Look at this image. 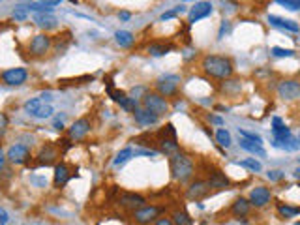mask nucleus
<instances>
[{
    "label": "nucleus",
    "instance_id": "f257e3e1",
    "mask_svg": "<svg viewBox=\"0 0 300 225\" xmlns=\"http://www.w3.org/2000/svg\"><path fill=\"white\" fill-rule=\"evenodd\" d=\"M201 68L206 75L214 77V79H229L233 75V62L227 57H220V55H210L204 57Z\"/></svg>",
    "mask_w": 300,
    "mask_h": 225
},
{
    "label": "nucleus",
    "instance_id": "f03ea898",
    "mask_svg": "<svg viewBox=\"0 0 300 225\" xmlns=\"http://www.w3.org/2000/svg\"><path fill=\"white\" fill-rule=\"evenodd\" d=\"M171 173L173 178L179 180V182H188L195 173V167L193 162L184 154H175L171 158Z\"/></svg>",
    "mask_w": 300,
    "mask_h": 225
},
{
    "label": "nucleus",
    "instance_id": "7ed1b4c3",
    "mask_svg": "<svg viewBox=\"0 0 300 225\" xmlns=\"http://www.w3.org/2000/svg\"><path fill=\"white\" fill-rule=\"evenodd\" d=\"M143 107L146 111L154 113L156 117H161V115H165L169 111L167 100L161 94H158V92H146L143 96Z\"/></svg>",
    "mask_w": 300,
    "mask_h": 225
},
{
    "label": "nucleus",
    "instance_id": "20e7f679",
    "mask_svg": "<svg viewBox=\"0 0 300 225\" xmlns=\"http://www.w3.org/2000/svg\"><path fill=\"white\" fill-rule=\"evenodd\" d=\"M160 148H161V152L171 154V156H175L177 152H179L177 133H175L173 124H167V126H165V130L160 133Z\"/></svg>",
    "mask_w": 300,
    "mask_h": 225
},
{
    "label": "nucleus",
    "instance_id": "39448f33",
    "mask_svg": "<svg viewBox=\"0 0 300 225\" xmlns=\"http://www.w3.org/2000/svg\"><path fill=\"white\" fill-rule=\"evenodd\" d=\"M160 208L158 206H141V208H137V210H133V220H135V224L139 225H150L152 222H156V218L160 216Z\"/></svg>",
    "mask_w": 300,
    "mask_h": 225
},
{
    "label": "nucleus",
    "instance_id": "423d86ee",
    "mask_svg": "<svg viewBox=\"0 0 300 225\" xmlns=\"http://www.w3.org/2000/svg\"><path fill=\"white\" fill-rule=\"evenodd\" d=\"M119 205L122 208H126V210H137V208H141L146 205L143 195H139V193H130V191H122L119 195Z\"/></svg>",
    "mask_w": 300,
    "mask_h": 225
},
{
    "label": "nucleus",
    "instance_id": "0eeeda50",
    "mask_svg": "<svg viewBox=\"0 0 300 225\" xmlns=\"http://www.w3.org/2000/svg\"><path fill=\"white\" fill-rule=\"evenodd\" d=\"M179 83H180V79L177 75H163V77H160L156 81L158 94L173 96L177 92V88H179Z\"/></svg>",
    "mask_w": 300,
    "mask_h": 225
},
{
    "label": "nucleus",
    "instance_id": "6e6552de",
    "mask_svg": "<svg viewBox=\"0 0 300 225\" xmlns=\"http://www.w3.org/2000/svg\"><path fill=\"white\" fill-rule=\"evenodd\" d=\"M6 158H8V162L13 164V165H23V164H26L30 160V150L24 144H13L12 148L8 150Z\"/></svg>",
    "mask_w": 300,
    "mask_h": 225
},
{
    "label": "nucleus",
    "instance_id": "1a4fd4ad",
    "mask_svg": "<svg viewBox=\"0 0 300 225\" xmlns=\"http://www.w3.org/2000/svg\"><path fill=\"white\" fill-rule=\"evenodd\" d=\"M26 77H28V73H26L24 68H12V70H6L2 73V81L6 84H10V86L23 84L26 81Z\"/></svg>",
    "mask_w": 300,
    "mask_h": 225
},
{
    "label": "nucleus",
    "instance_id": "9d476101",
    "mask_svg": "<svg viewBox=\"0 0 300 225\" xmlns=\"http://www.w3.org/2000/svg\"><path fill=\"white\" fill-rule=\"evenodd\" d=\"M278 94L283 100H297L300 96V83L299 81H281L278 84Z\"/></svg>",
    "mask_w": 300,
    "mask_h": 225
},
{
    "label": "nucleus",
    "instance_id": "9b49d317",
    "mask_svg": "<svg viewBox=\"0 0 300 225\" xmlns=\"http://www.w3.org/2000/svg\"><path fill=\"white\" fill-rule=\"evenodd\" d=\"M51 47V38L45 34H38L32 38V41H30V53L34 55V57H41V55H45Z\"/></svg>",
    "mask_w": 300,
    "mask_h": 225
},
{
    "label": "nucleus",
    "instance_id": "f8f14e48",
    "mask_svg": "<svg viewBox=\"0 0 300 225\" xmlns=\"http://www.w3.org/2000/svg\"><path fill=\"white\" fill-rule=\"evenodd\" d=\"M270 197H272V195H270V190H268V188L257 186V188H253L252 193H250V205L261 208V206H264L266 203L270 201Z\"/></svg>",
    "mask_w": 300,
    "mask_h": 225
},
{
    "label": "nucleus",
    "instance_id": "ddd939ff",
    "mask_svg": "<svg viewBox=\"0 0 300 225\" xmlns=\"http://www.w3.org/2000/svg\"><path fill=\"white\" fill-rule=\"evenodd\" d=\"M90 131V120L88 119H79L75 120L72 124V128H70V139H73V141H79V139H83L84 135Z\"/></svg>",
    "mask_w": 300,
    "mask_h": 225
},
{
    "label": "nucleus",
    "instance_id": "4468645a",
    "mask_svg": "<svg viewBox=\"0 0 300 225\" xmlns=\"http://www.w3.org/2000/svg\"><path fill=\"white\" fill-rule=\"evenodd\" d=\"M208 193H210V186H208V182H203V180H199V182H193L192 186L188 188V191H186L188 199H195V201H199V199H204Z\"/></svg>",
    "mask_w": 300,
    "mask_h": 225
},
{
    "label": "nucleus",
    "instance_id": "2eb2a0df",
    "mask_svg": "<svg viewBox=\"0 0 300 225\" xmlns=\"http://www.w3.org/2000/svg\"><path fill=\"white\" fill-rule=\"evenodd\" d=\"M109 96H111L122 109H126V111H130V113H133V111L137 109V103L133 102V98H128L122 90H113V88H109Z\"/></svg>",
    "mask_w": 300,
    "mask_h": 225
},
{
    "label": "nucleus",
    "instance_id": "dca6fc26",
    "mask_svg": "<svg viewBox=\"0 0 300 225\" xmlns=\"http://www.w3.org/2000/svg\"><path fill=\"white\" fill-rule=\"evenodd\" d=\"M210 13H212V4L210 2H197L190 10V23H195V21L203 19Z\"/></svg>",
    "mask_w": 300,
    "mask_h": 225
},
{
    "label": "nucleus",
    "instance_id": "f3484780",
    "mask_svg": "<svg viewBox=\"0 0 300 225\" xmlns=\"http://www.w3.org/2000/svg\"><path fill=\"white\" fill-rule=\"evenodd\" d=\"M268 23L278 26V28H285V30H291V32H299L300 26L299 23L291 21V19H283V17H278V15H268Z\"/></svg>",
    "mask_w": 300,
    "mask_h": 225
},
{
    "label": "nucleus",
    "instance_id": "a211bd4d",
    "mask_svg": "<svg viewBox=\"0 0 300 225\" xmlns=\"http://www.w3.org/2000/svg\"><path fill=\"white\" fill-rule=\"evenodd\" d=\"M133 115H135V120L141 124V126H150V124H156L158 119L160 117H156L154 113H150V111H146V109H135L133 111Z\"/></svg>",
    "mask_w": 300,
    "mask_h": 225
},
{
    "label": "nucleus",
    "instance_id": "6ab92c4d",
    "mask_svg": "<svg viewBox=\"0 0 300 225\" xmlns=\"http://www.w3.org/2000/svg\"><path fill=\"white\" fill-rule=\"evenodd\" d=\"M70 169L68 167L64 165V164H60V165H57L55 167V186L57 188H62L68 180H70Z\"/></svg>",
    "mask_w": 300,
    "mask_h": 225
},
{
    "label": "nucleus",
    "instance_id": "aec40b11",
    "mask_svg": "<svg viewBox=\"0 0 300 225\" xmlns=\"http://www.w3.org/2000/svg\"><path fill=\"white\" fill-rule=\"evenodd\" d=\"M208 186L210 188H216V190H225V188H229V180L223 173L216 171V173H212L210 178H208Z\"/></svg>",
    "mask_w": 300,
    "mask_h": 225
},
{
    "label": "nucleus",
    "instance_id": "412c9836",
    "mask_svg": "<svg viewBox=\"0 0 300 225\" xmlns=\"http://www.w3.org/2000/svg\"><path fill=\"white\" fill-rule=\"evenodd\" d=\"M250 201H246V199H237V201L233 203V206H231V214L233 216H237V218H244L246 214L250 212Z\"/></svg>",
    "mask_w": 300,
    "mask_h": 225
},
{
    "label": "nucleus",
    "instance_id": "4be33fe9",
    "mask_svg": "<svg viewBox=\"0 0 300 225\" xmlns=\"http://www.w3.org/2000/svg\"><path fill=\"white\" fill-rule=\"evenodd\" d=\"M34 21L40 28H53L55 24H57V17L53 15L51 12L47 13H36V17H34Z\"/></svg>",
    "mask_w": 300,
    "mask_h": 225
},
{
    "label": "nucleus",
    "instance_id": "5701e85b",
    "mask_svg": "<svg viewBox=\"0 0 300 225\" xmlns=\"http://www.w3.org/2000/svg\"><path fill=\"white\" fill-rule=\"evenodd\" d=\"M40 164L43 165H49V164H53V160L57 158V150H55V146H51V144H47V146H43L41 150H40Z\"/></svg>",
    "mask_w": 300,
    "mask_h": 225
},
{
    "label": "nucleus",
    "instance_id": "b1692460",
    "mask_svg": "<svg viewBox=\"0 0 300 225\" xmlns=\"http://www.w3.org/2000/svg\"><path fill=\"white\" fill-rule=\"evenodd\" d=\"M240 146H242L244 150H248V152H252V154H255V156H264L266 154L261 144H257V143H253V141H248V139H244V137L240 139Z\"/></svg>",
    "mask_w": 300,
    "mask_h": 225
},
{
    "label": "nucleus",
    "instance_id": "393cba45",
    "mask_svg": "<svg viewBox=\"0 0 300 225\" xmlns=\"http://www.w3.org/2000/svg\"><path fill=\"white\" fill-rule=\"evenodd\" d=\"M115 38H117V43H119L120 47H132L133 41H135L133 34L132 32H128V30H119V32L115 34Z\"/></svg>",
    "mask_w": 300,
    "mask_h": 225
},
{
    "label": "nucleus",
    "instance_id": "a878e982",
    "mask_svg": "<svg viewBox=\"0 0 300 225\" xmlns=\"http://www.w3.org/2000/svg\"><path fill=\"white\" fill-rule=\"evenodd\" d=\"M132 156H133L132 148H124V150H120L119 154H117V158H115V162H113V165L115 167L124 165L126 162H130V158H132Z\"/></svg>",
    "mask_w": 300,
    "mask_h": 225
},
{
    "label": "nucleus",
    "instance_id": "bb28decb",
    "mask_svg": "<svg viewBox=\"0 0 300 225\" xmlns=\"http://www.w3.org/2000/svg\"><path fill=\"white\" fill-rule=\"evenodd\" d=\"M43 105V100L41 98H32V100H28L26 103H24V111L28 113V115H36V111L40 109V107Z\"/></svg>",
    "mask_w": 300,
    "mask_h": 225
},
{
    "label": "nucleus",
    "instance_id": "cd10ccee",
    "mask_svg": "<svg viewBox=\"0 0 300 225\" xmlns=\"http://www.w3.org/2000/svg\"><path fill=\"white\" fill-rule=\"evenodd\" d=\"M278 212L281 214L283 218H295V216H299L300 214V208L297 206H289V205H278Z\"/></svg>",
    "mask_w": 300,
    "mask_h": 225
},
{
    "label": "nucleus",
    "instance_id": "c85d7f7f",
    "mask_svg": "<svg viewBox=\"0 0 300 225\" xmlns=\"http://www.w3.org/2000/svg\"><path fill=\"white\" fill-rule=\"evenodd\" d=\"M216 141H218L220 146H225V148L231 146V143H233L231 141V133H229L227 130H223V128L216 131Z\"/></svg>",
    "mask_w": 300,
    "mask_h": 225
},
{
    "label": "nucleus",
    "instance_id": "c756f323",
    "mask_svg": "<svg viewBox=\"0 0 300 225\" xmlns=\"http://www.w3.org/2000/svg\"><path fill=\"white\" fill-rule=\"evenodd\" d=\"M171 222L173 225H193V220L186 212H175Z\"/></svg>",
    "mask_w": 300,
    "mask_h": 225
},
{
    "label": "nucleus",
    "instance_id": "7c9ffc66",
    "mask_svg": "<svg viewBox=\"0 0 300 225\" xmlns=\"http://www.w3.org/2000/svg\"><path fill=\"white\" fill-rule=\"evenodd\" d=\"M240 167H246V169H250V171H253V173H259L261 169H263V165L255 160V158H248V160H242V162H239Z\"/></svg>",
    "mask_w": 300,
    "mask_h": 225
},
{
    "label": "nucleus",
    "instance_id": "2f4dec72",
    "mask_svg": "<svg viewBox=\"0 0 300 225\" xmlns=\"http://www.w3.org/2000/svg\"><path fill=\"white\" fill-rule=\"evenodd\" d=\"M171 47L167 45H161V43H152L150 47H148V53L152 55V57H163V55H167V51Z\"/></svg>",
    "mask_w": 300,
    "mask_h": 225
},
{
    "label": "nucleus",
    "instance_id": "473e14b6",
    "mask_svg": "<svg viewBox=\"0 0 300 225\" xmlns=\"http://www.w3.org/2000/svg\"><path fill=\"white\" fill-rule=\"evenodd\" d=\"M51 115H53V107L45 105V103H43V105H41L36 111V115H34V117H36V119H49Z\"/></svg>",
    "mask_w": 300,
    "mask_h": 225
},
{
    "label": "nucleus",
    "instance_id": "72a5a7b5",
    "mask_svg": "<svg viewBox=\"0 0 300 225\" xmlns=\"http://www.w3.org/2000/svg\"><path fill=\"white\" fill-rule=\"evenodd\" d=\"M239 133L244 137V139H248V141H253L257 143V144H263V139H261V135H255V133H252V131H246V130H240L239 128Z\"/></svg>",
    "mask_w": 300,
    "mask_h": 225
},
{
    "label": "nucleus",
    "instance_id": "f704fd0d",
    "mask_svg": "<svg viewBox=\"0 0 300 225\" xmlns=\"http://www.w3.org/2000/svg\"><path fill=\"white\" fill-rule=\"evenodd\" d=\"M276 2L287 10H300V0H276Z\"/></svg>",
    "mask_w": 300,
    "mask_h": 225
},
{
    "label": "nucleus",
    "instance_id": "c9c22d12",
    "mask_svg": "<svg viewBox=\"0 0 300 225\" xmlns=\"http://www.w3.org/2000/svg\"><path fill=\"white\" fill-rule=\"evenodd\" d=\"M272 55H274V57H293L295 51H291V49H281V47H272Z\"/></svg>",
    "mask_w": 300,
    "mask_h": 225
},
{
    "label": "nucleus",
    "instance_id": "e433bc0d",
    "mask_svg": "<svg viewBox=\"0 0 300 225\" xmlns=\"http://www.w3.org/2000/svg\"><path fill=\"white\" fill-rule=\"evenodd\" d=\"M182 12H184V8H182V6H179V8H175V10H171V12L163 13V15H161V21H167V19H173L175 15H179V13H182Z\"/></svg>",
    "mask_w": 300,
    "mask_h": 225
},
{
    "label": "nucleus",
    "instance_id": "4c0bfd02",
    "mask_svg": "<svg viewBox=\"0 0 300 225\" xmlns=\"http://www.w3.org/2000/svg\"><path fill=\"white\" fill-rule=\"evenodd\" d=\"M6 130H8V117L4 113H0V137L6 133Z\"/></svg>",
    "mask_w": 300,
    "mask_h": 225
},
{
    "label": "nucleus",
    "instance_id": "58836bf2",
    "mask_svg": "<svg viewBox=\"0 0 300 225\" xmlns=\"http://www.w3.org/2000/svg\"><path fill=\"white\" fill-rule=\"evenodd\" d=\"M13 19L15 21H23V19H26V10H17V12H13Z\"/></svg>",
    "mask_w": 300,
    "mask_h": 225
},
{
    "label": "nucleus",
    "instance_id": "ea45409f",
    "mask_svg": "<svg viewBox=\"0 0 300 225\" xmlns=\"http://www.w3.org/2000/svg\"><path fill=\"white\" fill-rule=\"evenodd\" d=\"M268 178H270V180H281V178H283V173H281V171H270V173H268Z\"/></svg>",
    "mask_w": 300,
    "mask_h": 225
},
{
    "label": "nucleus",
    "instance_id": "a19ab883",
    "mask_svg": "<svg viewBox=\"0 0 300 225\" xmlns=\"http://www.w3.org/2000/svg\"><path fill=\"white\" fill-rule=\"evenodd\" d=\"M8 220H10L8 212H6L4 208H0V225H6V224H8Z\"/></svg>",
    "mask_w": 300,
    "mask_h": 225
},
{
    "label": "nucleus",
    "instance_id": "79ce46f5",
    "mask_svg": "<svg viewBox=\"0 0 300 225\" xmlns=\"http://www.w3.org/2000/svg\"><path fill=\"white\" fill-rule=\"evenodd\" d=\"M62 0H41V4L43 6H47V8H51V6H57V4H60Z\"/></svg>",
    "mask_w": 300,
    "mask_h": 225
},
{
    "label": "nucleus",
    "instance_id": "37998d69",
    "mask_svg": "<svg viewBox=\"0 0 300 225\" xmlns=\"http://www.w3.org/2000/svg\"><path fill=\"white\" fill-rule=\"evenodd\" d=\"M154 225H173V222H171L169 218H160V220H156V224Z\"/></svg>",
    "mask_w": 300,
    "mask_h": 225
},
{
    "label": "nucleus",
    "instance_id": "c03bdc74",
    "mask_svg": "<svg viewBox=\"0 0 300 225\" xmlns=\"http://www.w3.org/2000/svg\"><path fill=\"white\" fill-rule=\"evenodd\" d=\"M6 160H8V158H6V154H4L2 148H0V171L4 169V165H6Z\"/></svg>",
    "mask_w": 300,
    "mask_h": 225
},
{
    "label": "nucleus",
    "instance_id": "a18cd8bd",
    "mask_svg": "<svg viewBox=\"0 0 300 225\" xmlns=\"http://www.w3.org/2000/svg\"><path fill=\"white\" fill-rule=\"evenodd\" d=\"M208 119L212 120V122H214V124H223V120L220 119V117H208Z\"/></svg>",
    "mask_w": 300,
    "mask_h": 225
},
{
    "label": "nucleus",
    "instance_id": "49530a36",
    "mask_svg": "<svg viewBox=\"0 0 300 225\" xmlns=\"http://www.w3.org/2000/svg\"><path fill=\"white\" fill-rule=\"evenodd\" d=\"M119 17H120V19H124V21H126V19H130V13H128V12H122V13L119 15Z\"/></svg>",
    "mask_w": 300,
    "mask_h": 225
},
{
    "label": "nucleus",
    "instance_id": "de8ad7c7",
    "mask_svg": "<svg viewBox=\"0 0 300 225\" xmlns=\"http://www.w3.org/2000/svg\"><path fill=\"white\" fill-rule=\"evenodd\" d=\"M55 128H57V130H62V120H57V122H55Z\"/></svg>",
    "mask_w": 300,
    "mask_h": 225
},
{
    "label": "nucleus",
    "instance_id": "09e8293b",
    "mask_svg": "<svg viewBox=\"0 0 300 225\" xmlns=\"http://www.w3.org/2000/svg\"><path fill=\"white\" fill-rule=\"evenodd\" d=\"M295 177H297V178H299V180H300V167H299V169H297V171H295Z\"/></svg>",
    "mask_w": 300,
    "mask_h": 225
},
{
    "label": "nucleus",
    "instance_id": "8fccbe9b",
    "mask_svg": "<svg viewBox=\"0 0 300 225\" xmlns=\"http://www.w3.org/2000/svg\"><path fill=\"white\" fill-rule=\"evenodd\" d=\"M297 141H299V146H300V135H299V139H297Z\"/></svg>",
    "mask_w": 300,
    "mask_h": 225
},
{
    "label": "nucleus",
    "instance_id": "3c124183",
    "mask_svg": "<svg viewBox=\"0 0 300 225\" xmlns=\"http://www.w3.org/2000/svg\"><path fill=\"white\" fill-rule=\"evenodd\" d=\"M72 2H73V4H75V2H77V0H72Z\"/></svg>",
    "mask_w": 300,
    "mask_h": 225
},
{
    "label": "nucleus",
    "instance_id": "603ef678",
    "mask_svg": "<svg viewBox=\"0 0 300 225\" xmlns=\"http://www.w3.org/2000/svg\"><path fill=\"white\" fill-rule=\"evenodd\" d=\"M295 225H300V222H299V224H295Z\"/></svg>",
    "mask_w": 300,
    "mask_h": 225
}]
</instances>
